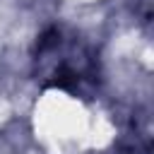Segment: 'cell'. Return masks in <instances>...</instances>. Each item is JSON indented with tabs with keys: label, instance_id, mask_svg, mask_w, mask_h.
<instances>
[{
	"label": "cell",
	"instance_id": "6da1fadb",
	"mask_svg": "<svg viewBox=\"0 0 154 154\" xmlns=\"http://www.w3.org/2000/svg\"><path fill=\"white\" fill-rule=\"evenodd\" d=\"M36 79L46 87L82 94L96 82V55L75 34L48 29L36 46Z\"/></svg>",
	"mask_w": 154,
	"mask_h": 154
}]
</instances>
